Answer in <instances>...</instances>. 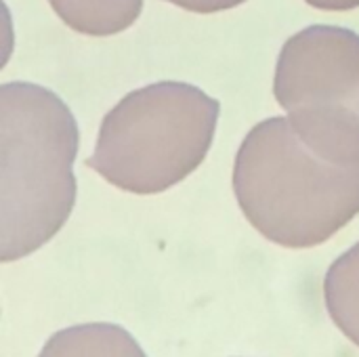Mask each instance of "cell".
Listing matches in <instances>:
<instances>
[{
    "mask_svg": "<svg viewBox=\"0 0 359 357\" xmlns=\"http://www.w3.org/2000/svg\"><path fill=\"white\" fill-rule=\"evenodd\" d=\"M324 303L337 328L359 347V242L326 271Z\"/></svg>",
    "mask_w": 359,
    "mask_h": 357,
    "instance_id": "52a82bcc",
    "label": "cell"
},
{
    "mask_svg": "<svg viewBox=\"0 0 359 357\" xmlns=\"http://www.w3.org/2000/svg\"><path fill=\"white\" fill-rule=\"evenodd\" d=\"M38 357H147L141 345L118 324L90 322L55 332Z\"/></svg>",
    "mask_w": 359,
    "mask_h": 357,
    "instance_id": "5b68a950",
    "label": "cell"
},
{
    "mask_svg": "<svg viewBox=\"0 0 359 357\" xmlns=\"http://www.w3.org/2000/svg\"><path fill=\"white\" fill-rule=\"evenodd\" d=\"M273 95L297 135L324 160L359 164V34L309 25L278 57Z\"/></svg>",
    "mask_w": 359,
    "mask_h": 357,
    "instance_id": "277c9868",
    "label": "cell"
},
{
    "mask_svg": "<svg viewBox=\"0 0 359 357\" xmlns=\"http://www.w3.org/2000/svg\"><path fill=\"white\" fill-rule=\"evenodd\" d=\"M219 114V101L194 84L141 86L105 114L86 164L122 191L162 194L204 162Z\"/></svg>",
    "mask_w": 359,
    "mask_h": 357,
    "instance_id": "3957f363",
    "label": "cell"
},
{
    "mask_svg": "<svg viewBox=\"0 0 359 357\" xmlns=\"http://www.w3.org/2000/svg\"><path fill=\"white\" fill-rule=\"evenodd\" d=\"M233 194L269 242L313 248L359 215V164L324 160L290 120L273 116L244 137L233 164Z\"/></svg>",
    "mask_w": 359,
    "mask_h": 357,
    "instance_id": "6da1fadb",
    "label": "cell"
},
{
    "mask_svg": "<svg viewBox=\"0 0 359 357\" xmlns=\"http://www.w3.org/2000/svg\"><path fill=\"white\" fill-rule=\"evenodd\" d=\"M59 19L84 36H114L141 15L143 0H48Z\"/></svg>",
    "mask_w": 359,
    "mask_h": 357,
    "instance_id": "8992f818",
    "label": "cell"
},
{
    "mask_svg": "<svg viewBox=\"0 0 359 357\" xmlns=\"http://www.w3.org/2000/svg\"><path fill=\"white\" fill-rule=\"evenodd\" d=\"M78 139V122L55 93L29 82L0 86L2 263L32 255L67 223Z\"/></svg>",
    "mask_w": 359,
    "mask_h": 357,
    "instance_id": "7a4b0ae2",
    "label": "cell"
},
{
    "mask_svg": "<svg viewBox=\"0 0 359 357\" xmlns=\"http://www.w3.org/2000/svg\"><path fill=\"white\" fill-rule=\"evenodd\" d=\"M179 8L191 11V13H202V15H210V13H221V11H229L236 8L240 4H244L246 0H166Z\"/></svg>",
    "mask_w": 359,
    "mask_h": 357,
    "instance_id": "ba28073f",
    "label": "cell"
},
{
    "mask_svg": "<svg viewBox=\"0 0 359 357\" xmlns=\"http://www.w3.org/2000/svg\"><path fill=\"white\" fill-rule=\"evenodd\" d=\"M305 2L320 11H353L359 6V0H305Z\"/></svg>",
    "mask_w": 359,
    "mask_h": 357,
    "instance_id": "9c48e42d",
    "label": "cell"
}]
</instances>
